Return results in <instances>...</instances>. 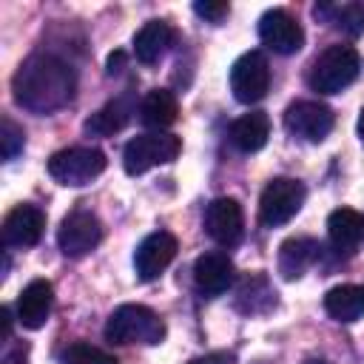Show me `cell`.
Masks as SVG:
<instances>
[{
  "label": "cell",
  "mask_w": 364,
  "mask_h": 364,
  "mask_svg": "<svg viewBox=\"0 0 364 364\" xmlns=\"http://www.w3.org/2000/svg\"><path fill=\"white\" fill-rule=\"evenodd\" d=\"M11 88H14L17 105H23L26 111L51 114L71 102L77 80L63 60L51 54H34L17 68Z\"/></svg>",
  "instance_id": "obj_1"
},
{
  "label": "cell",
  "mask_w": 364,
  "mask_h": 364,
  "mask_svg": "<svg viewBox=\"0 0 364 364\" xmlns=\"http://www.w3.org/2000/svg\"><path fill=\"white\" fill-rule=\"evenodd\" d=\"M361 74V57L353 46H330L324 48L313 65H310V74H307V82L313 91L318 94H338L344 91L347 85H353Z\"/></svg>",
  "instance_id": "obj_2"
},
{
  "label": "cell",
  "mask_w": 364,
  "mask_h": 364,
  "mask_svg": "<svg viewBox=\"0 0 364 364\" xmlns=\"http://www.w3.org/2000/svg\"><path fill=\"white\" fill-rule=\"evenodd\" d=\"M105 338L114 344H159L165 321L145 304H119L105 321Z\"/></svg>",
  "instance_id": "obj_3"
},
{
  "label": "cell",
  "mask_w": 364,
  "mask_h": 364,
  "mask_svg": "<svg viewBox=\"0 0 364 364\" xmlns=\"http://www.w3.org/2000/svg\"><path fill=\"white\" fill-rule=\"evenodd\" d=\"M182 139L168 131H154V134H139L134 136L125 151H122V168L128 176H139L156 165H168L179 156Z\"/></svg>",
  "instance_id": "obj_4"
},
{
  "label": "cell",
  "mask_w": 364,
  "mask_h": 364,
  "mask_svg": "<svg viewBox=\"0 0 364 364\" xmlns=\"http://www.w3.org/2000/svg\"><path fill=\"white\" fill-rule=\"evenodd\" d=\"M108 159L100 148H63L48 159V173L60 185L80 188L105 171Z\"/></svg>",
  "instance_id": "obj_5"
},
{
  "label": "cell",
  "mask_w": 364,
  "mask_h": 364,
  "mask_svg": "<svg viewBox=\"0 0 364 364\" xmlns=\"http://www.w3.org/2000/svg\"><path fill=\"white\" fill-rule=\"evenodd\" d=\"M304 196H307V191H304V185L299 179L276 176L273 182L264 185L262 199H259V219H262V225L279 228V225L290 222L301 210Z\"/></svg>",
  "instance_id": "obj_6"
},
{
  "label": "cell",
  "mask_w": 364,
  "mask_h": 364,
  "mask_svg": "<svg viewBox=\"0 0 364 364\" xmlns=\"http://www.w3.org/2000/svg\"><path fill=\"white\" fill-rule=\"evenodd\" d=\"M270 88V65L262 51H245L230 65V91L239 102H259Z\"/></svg>",
  "instance_id": "obj_7"
},
{
  "label": "cell",
  "mask_w": 364,
  "mask_h": 364,
  "mask_svg": "<svg viewBox=\"0 0 364 364\" xmlns=\"http://www.w3.org/2000/svg\"><path fill=\"white\" fill-rule=\"evenodd\" d=\"M336 117L324 102L316 100H299L284 111V128L304 139V142H321L327 139V134L333 131Z\"/></svg>",
  "instance_id": "obj_8"
},
{
  "label": "cell",
  "mask_w": 364,
  "mask_h": 364,
  "mask_svg": "<svg viewBox=\"0 0 364 364\" xmlns=\"http://www.w3.org/2000/svg\"><path fill=\"white\" fill-rule=\"evenodd\" d=\"M102 239V222L91 213V210H74L63 219L60 230H57V245L65 256L80 259L85 253H91Z\"/></svg>",
  "instance_id": "obj_9"
},
{
  "label": "cell",
  "mask_w": 364,
  "mask_h": 364,
  "mask_svg": "<svg viewBox=\"0 0 364 364\" xmlns=\"http://www.w3.org/2000/svg\"><path fill=\"white\" fill-rule=\"evenodd\" d=\"M179 245H176V236L168 233V230H156V233H148L136 253H134V270H136V279L139 282H154L156 276H162V270L173 262Z\"/></svg>",
  "instance_id": "obj_10"
},
{
  "label": "cell",
  "mask_w": 364,
  "mask_h": 364,
  "mask_svg": "<svg viewBox=\"0 0 364 364\" xmlns=\"http://www.w3.org/2000/svg\"><path fill=\"white\" fill-rule=\"evenodd\" d=\"M259 40L276 54H296L304 46V31L284 9H270L259 20Z\"/></svg>",
  "instance_id": "obj_11"
},
{
  "label": "cell",
  "mask_w": 364,
  "mask_h": 364,
  "mask_svg": "<svg viewBox=\"0 0 364 364\" xmlns=\"http://www.w3.org/2000/svg\"><path fill=\"white\" fill-rule=\"evenodd\" d=\"M205 230L216 245H236L242 239L245 230V219H242V205L230 196H219L208 205L205 210Z\"/></svg>",
  "instance_id": "obj_12"
},
{
  "label": "cell",
  "mask_w": 364,
  "mask_h": 364,
  "mask_svg": "<svg viewBox=\"0 0 364 364\" xmlns=\"http://www.w3.org/2000/svg\"><path fill=\"white\" fill-rule=\"evenodd\" d=\"M51 304H54L51 282L48 279H34L17 296V321L28 330H40L51 316Z\"/></svg>",
  "instance_id": "obj_13"
},
{
  "label": "cell",
  "mask_w": 364,
  "mask_h": 364,
  "mask_svg": "<svg viewBox=\"0 0 364 364\" xmlns=\"http://www.w3.org/2000/svg\"><path fill=\"white\" fill-rule=\"evenodd\" d=\"M46 216L34 205H17L3 222V242L9 247H31L40 242Z\"/></svg>",
  "instance_id": "obj_14"
},
{
  "label": "cell",
  "mask_w": 364,
  "mask_h": 364,
  "mask_svg": "<svg viewBox=\"0 0 364 364\" xmlns=\"http://www.w3.org/2000/svg\"><path fill=\"white\" fill-rule=\"evenodd\" d=\"M233 276H236L233 262L228 259V253H219V250L202 253L193 264V282H196L199 293H205V296L225 293L233 284Z\"/></svg>",
  "instance_id": "obj_15"
},
{
  "label": "cell",
  "mask_w": 364,
  "mask_h": 364,
  "mask_svg": "<svg viewBox=\"0 0 364 364\" xmlns=\"http://www.w3.org/2000/svg\"><path fill=\"white\" fill-rule=\"evenodd\" d=\"M327 236L336 250H355L364 242V213L353 208H336L327 216Z\"/></svg>",
  "instance_id": "obj_16"
},
{
  "label": "cell",
  "mask_w": 364,
  "mask_h": 364,
  "mask_svg": "<svg viewBox=\"0 0 364 364\" xmlns=\"http://www.w3.org/2000/svg\"><path fill=\"white\" fill-rule=\"evenodd\" d=\"M171 40H173V28H171L165 20H148V23L134 34V54H136L139 63L151 65V63H156V60L168 51Z\"/></svg>",
  "instance_id": "obj_17"
},
{
  "label": "cell",
  "mask_w": 364,
  "mask_h": 364,
  "mask_svg": "<svg viewBox=\"0 0 364 364\" xmlns=\"http://www.w3.org/2000/svg\"><path fill=\"white\" fill-rule=\"evenodd\" d=\"M270 136V119L264 111H250V114H242L233 125H230V142L245 151V154H253V151H262L264 142Z\"/></svg>",
  "instance_id": "obj_18"
},
{
  "label": "cell",
  "mask_w": 364,
  "mask_h": 364,
  "mask_svg": "<svg viewBox=\"0 0 364 364\" xmlns=\"http://www.w3.org/2000/svg\"><path fill=\"white\" fill-rule=\"evenodd\" d=\"M316 259H318V242H313L307 236L287 239L279 247V273L284 279H299Z\"/></svg>",
  "instance_id": "obj_19"
},
{
  "label": "cell",
  "mask_w": 364,
  "mask_h": 364,
  "mask_svg": "<svg viewBox=\"0 0 364 364\" xmlns=\"http://www.w3.org/2000/svg\"><path fill=\"white\" fill-rule=\"evenodd\" d=\"M324 310L336 321H358L364 316V287L361 284H336L324 296Z\"/></svg>",
  "instance_id": "obj_20"
},
{
  "label": "cell",
  "mask_w": 364,
  "mask_h": 364,
  "mask_svg": "<svg viewBox=\"0 0 364 364\" xmlns=\"http://www.w3.org/2000/svg\"><path fill=\"white\" fill-rule=\"evenodd\" d=\"M176 114H179V105H176V97L168 91V88H154L145 94L142 105H139V119L148 125V128H168L176 122Z\"/></svg>",
  "instance_id": "obj_21"
},
{
  "label": "cell",
  "mask_w": 364,
  "mask_h": 364,
  "mask_svg": "<svg viewBox=\"0 0 364 364\" xmlns=\"http://www.w3.org/2000/svg\"><path fill=\"white\" fill-rule=\"evenodd\" d=\"M276 304V293H273V287L267 284V279L262 276V273H256V276H247L242 284H239V290H236V307L242 310V313H264V310H270Z\"/></svg>",
  "instance_id": "obj_22"
},
{
  "label": "cell",
  "mask_w": 364,
  "mask_h": 364,
  "mask_svg": "<svg viewBox=\"0 0 364 364\" xmlns=\"http://www.w3.org/2000/svg\"><path fill=\"white\" fill-rule=\"evenodd\" d=\"M316 17L333 23L336 28H341L350 37H358L364 31V6L361 3H344V6L321 3V6H316Z\"/></svg>",
  "instance_id": "obj_23"
},
{
  "label": "cell",
  "mask_w": 364,
  "mask_h": 364,
  "mask_svg": "<svg viewBox=\"0 0 364 364\" xmlns=\"http://www.w3.org/2000/svg\"><path fill=\"white\" fill-rule=\"evenodd\" d=\"M128 114H131V108H128L122 100H114V102H108L105 108H100L97 114H91L82 128H85V134H91V136H111V134H117V131L125 128Z\"/></svg>",
  "instance_id": "obj_24"
},
{
  "label": "cell",
  "mask_w": 364,
  "mask_h": 364,
  "mask_svg": "<svg viewBox=\"0 0 364 364\" xmlns=\"http://www.w3.org/2000/svg\"><path fill=\"white\" fill-rule=\"evenodd\" d=\"M60 358H63V364H119L117 355H111V353H105V350H100L88 341L68 344Z\"/></svg>",
  "instance_id": "obj_25"
},
{
  "label": "cell",
  "mask_w": 364,
  "mask_h": 364,
  "mask_svg": "<svg viewBox=\"0 0 364 364\" xmlns=\"http://www.w3.org/2000/svg\"><path fill=\"white\" fill-rule=\"evenodd\" d=\"M26 145V134L20 125H14L9 117L3 119V131H0V151H3V159H14Z\"/></svg>",
  "instance_id": "obj_26"
},
{
  "label": "cell",
  "mask_w": 364,
  "mask_h": 364,
  "mask_svg": "<svg viewBox=\"0 0 364 364\" xmlns=\"http://www.w3.org/2000/svg\"><path fill=\"white\" fill-rule=\"evenodd\" d=\"M193 11L202 17V20H208V23H222L225 17H228V11H230V6L228 3H213V0H199V3H193Z\"/></svg>",
  "instance_id": "obj_27"
},
{
  "label": "cell",
  "mask_w": 364,
  "mask_h": 364,
  "mask_svg": "<svg viewBox=\"0 0 364 364\" xmlns=\"http://www.w3.org/2000/svg\"><path fill=\"white\" fill-rule=\"evenodd\" d=\"M230 361H233L230 353H208L202 358H193L191 364H230Z\"/></svg>",
  "instance_id": "obj_28"
},
{
  "label": "cell",
  "mask_w": 364,
  "mask_h": 364,
  "mask_svg": "<svg viewBox=\"0 0 364 364\" xmlns=\"http://www.w3.org/2000/svg\"><path fill=\"white\" fill-rule=\"evenodd\" d=\"M122 60H125V54H122V51L111 54V57H108V74H117V71L122 68Z\"/></svg>",
  "instance_id": "obj_29"
},
{
  "label": "cell",
  "mask_w": 364,
  "mask_h": 364,
  "mask_svg": "<svg viewBox=\"0 0 364 364\" xmlns=\"http://www.w3.org/2000/svg\"><path fill=\"white\" fill-rule=\"evenodd\" d=\"M0 318H3V338H9V336H11V310L3 307V310H0Z\"/></svg>",
  "instance_id": "obj_30"
},
{
  "label": "cell",
  "mask_w": 364,
  "mask_h": 364,
  "mask_svg": "<svg viewBox=\"0 0 364 364\" xmlns=\"http://www.w3.org/2000/svg\"><path fill=\"white\" fill-rule=\"evenodd\" d=\"M358 139L364 142V108H361V114H358Z\"/></svg>",
  "instance_id": "obj_31"
},
{
  "label": "cell",
  "mask_w": 364,
  "mask_h": 364,
  "mask_svg": "<svg viewBox=\"0 0 364 364\" xmlns=\"http://www.w3.org/2000/svg\"><path fill=\"white\" fill-rule=\"evenodd\" d=\"M304 364H330V361H327V358H307Z\"/></svg>",
  "instance_id": "obj_32"
}]
</instances>
